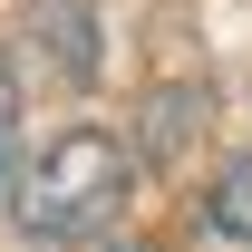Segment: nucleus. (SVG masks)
Here are the masks:
<instances>
[{
    "label": "nucleus",
    "instance_id": "obj_2",
    "mask_svg": "<svg viewBox=\"0 0 252 252\" xmlns=\"http://www.w3.org/2000/svg\"><path fill=\"white\" fill-rule=\"evenodd\" d=\"M30 39H39V59H59V78H78V88L97 78V20L78 0H30Z\"/></svg>",
    "mask_w": 252,
    "mask_h": 252
},
{
    "label": "nucleus",
    "instance_id": "obj_6",
    "mask_svg": "<svg viewBox=\"0 0 252 252\" xmlns=\"http://www.w3.org/2000/svg\"><path fill=\"white\" fill-rule=\"evenodd\" d=\"M97 252H146V243H97Z\"/></svg>",
    "mask_w": 252,
    "mask_h": 252
},
{
    "label": "nucleus",
    "instance_id": "obj_4",
    "mask_svg": "<svg viewBox=\"0 0 252 252\" xmlns=\"http://www.w3.org/2000/svg\"><path fill=\"white\" fill-rule=\"evenodd\" d=\"M204 214H214V233H223V243H252V156L214 175V194H204Z\"/></svg>",
    "mask_w": 252,
    "mask_h": 252
},
{
    "label": "nucleus",
    "instance_id": "obj_3",
    "mask_svg": "<svg viewBox=\"0 0 252 252\" xmlns=\"http://www.w3.org/2000/svg\"><path fill=\"white\" fill-rule=\"evenodd\" d=\"M146 117H156V126H146V156H175V146L194 136V117H214V97H204V88H165Z\"/></svg>",
    "mask_w": 252,
    "mask_h": 252
},
{
    "label": "nucleus",
    "instance_id": "obj_5",
    "mask_svg": "<svg viewBox=\"0 0 252 252\" xmlns=\"http://www.w3.org/2000/svg\"><path fill=\"white\" fill-rule=\"evenodd\" d=\"M10 175L20 165H10V88H0V194H10Z\"/></svg>",
    "mask_w": 252,
    "mask_h": 252
},
{
    "label": "nucleus",
    "instance_id": "obj_1",
    "mask_svg": "<svg viewBox=\"0 0 252 252\" xmlns=\"http://www.w3.org/2000/svg\"><path fill=\"white\" fill-rule=\"evenodd\" d=\"M126 185H136V156H126L107 126H68V136H49L30 156V175H10V214H20V233L30 243H88L97 223L126 204Z\"/></svg>",
    "mask_w": 252,
    "mask_h": 252
}]
</instances>
